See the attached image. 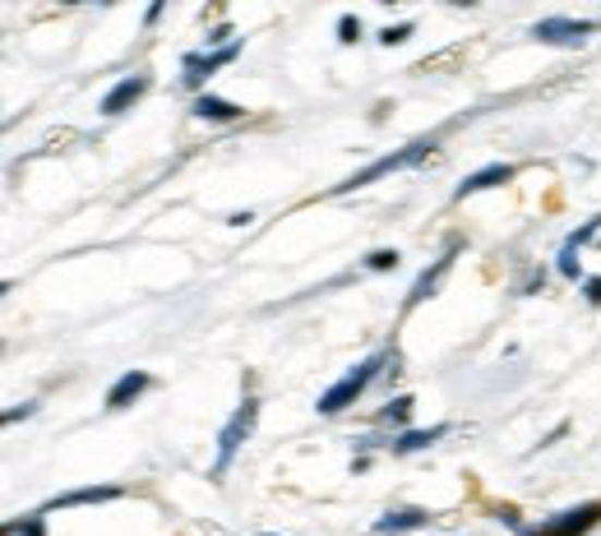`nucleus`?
Masks as SVG:
<instances>
[{
	"label": "nucleus",
	"instance_id": "nucleus-14",
	"mask_svg": "<svg viewBox=\"0 0 601 536\" xmlns=\"http://www.w3.org/2000/svg\"><path fill=\"white\" fill-rule=\"evenodd\" d=\"M245 107H237V103H227V97H213V93H200L195 97V116L200 121H237Z\"/></svg>",
	"mask_w": 601,
	"mask_h": 536
},
{
	"label": "nucleus",
	"instance_id": "nucleus-18",
	"mask_svg": "<svg viewBox=\"0 0 601 536\" xmlns=\"http://www.w3.org/2000/svg\"><path fill=\"white\" fill-rule=\"evenodd\" d=\"M357 37H361V19H357V14H342V19H338V43L352 47Z\"/></svg>",
	"mask_w": 601,
	"mask_h": 536
},
{
	"label": "nucleus",
	"instance_id": "nucleus-9",
	"mask_svg": "<svg viewBox=\"0 0 601 536\" xmlns=\"http://www.w3.org/2000/svg\"><path fill=\"white\" fill-rule=\"evenodd\" d=\"M148 370H125L121 380H116L111 389H107V412H121V407H130L134 398H144L148 393Z\"/></svg>",
	"mask_w": 601,
	"mask_h": 536
},
{
	"label": "nucleus",
	"instance_id": "nucleus-8",
	"mask_svg": "<svg viewBox=\"0 0 601 536\" xmlns=\"http://www.w3.org/2000/svg\"><path fill=\"white\" fill-rule=\"evenodd\" d=\"M454 260H458V241H449V250H444L440 260H435V269H425V273L417 277V283H412V291H407V310H417V306L425 301V296H431V291L440 287V277L454 269Z\"/></svg>",
	"mask_w": 601,
	"mask_h": 536
},
{
	"label": "nucleus",
	"instance_id": "nucleus-20",
	"mask_svg": "<svg viewBox=\"0 0 601 536\" xmlns=\"http://www.w3.org/2000/svg\"><path fill=\"white\" fill-rule=\"evenodd\" d=\"M33 412H37V403H19V407H10V412H5V426H14L19 416H33Z\"/></svg>",
	"mask_w": 601,
	"mask_h": 536
},
{
	"label": "nucleus",
	"instance_id": "nucleus-6",
	"mask_svg": "<svg viewBox=\"0 0 601 536\" xmlns=\"http://www.w3.org/2000/svg\"><path fill=\"white\" fill-rule=\"evenodd\" d=\"M237 56H241V43H231V47H223V51H208V47H204V51H190V56H185V84H190V88H200L213 70L231 65Z\"/></svg>",
	"mask_w": 601,
	"mask_h": 536
},
{
	"label": "nucleus",
	"instance_id": "nucleus-11",
	"mask_svg": "<svg viewBox=\"0 0 601 536\" xmlns=\"http://www.w3.org/2000/svg\"><path fill=\"white\" fill-rule=\"evenodd\" d=\"M504 181H514V167L509 163H491V167H481L472 176H462V186L454 190V200H468V194H481V190H495Z\"/></svg>",
	"mask_w": 601,
	"mask_h": 536
},
{
	"label": "nucleus",
	"instance_id": "nucleus-3",
	"mask_svg": "<svg viewBox=\"0 0 601 536\" xmlns=\"http://www.w3.org/2000/svg\"><path fill=\"white\" fill-rule=\"evenodd\" d=\"M255 421H260V403L245 393V403L227 416V426H223V434H218V463H213V476H223L231 463H237V453H241V444L255 434Z\"/></svg>",
	"mask_w": 601,
	"mask_h": 536
},
{
	"label": "nucleus",
	"instance_id": "nucleus-15",
	"mask_svg": "<svg viewBox=\"0 0 601 536\" xmlns=\"http://www.w3.org/2000/svg\"><path fill=\"white\" fill-rule=\"evenodd\" d=\"M412 407H417V403H412V398H407V393H398V398H394L389 407H384V412H380V421H384V426H389V421H394V426H402V421H407V416H412Z\"/></svg>",
	"mask_w": 601,
	"mask_h": 536
},
{
	"label": "nucleus",
	"instance_id": "nucleus-16",
	"mask_svg": "<svg viewBox=\"0 0 601 536\" xmlns=\"http://www.w3.org/2000/svg\"><path fill=\"white\" fill-rule=\"evenodd\" d=\"M5 532L10 536H47V519L43 513H28L24 523H5Z\"/></svg>",
	"mask_w": 601,
	"mask_h": 536
},
{
	"label": "nucleus",
	"instance_id": "nucleus-10",
	"mask_svg": "<svg viewBox=\"0 0 601 536\" xmlns=\"http://www.w3.org/2000/svg\"><path fill=\"white\" fill-rule=\"evenodd\" d=\"M421 527H431V513L425 509H389L384 519H375V536H402V532H421Z\"/></svg>",
	"mask_w": 601,
	"mask_h": 536
},
{
	"label": "nucleus",
	"instance_id": "nucleus-1",
	"mask_svg": "<svg viewBox=\"0 0 601 536\" xmlns=\"http://www.w3.org/2000/svg\"><path fill=\"white\" fill-rule=\"evenodd\" d=\"M384 361H389V352H384V347H380V352H371L361 366L347 370L334 389H324V393H320L315 412H320V416H338V412H347V407H357V398H361V393L375 384V374H380V366H384Z\"/></svg>",
	"mask_w": 601,
	"mask_h": 536
},
{
	"label": "nucleus",
	"instance_id": "nucleus-2",
	"mask_svg": "<svg viewBox=\"0 0 601 536\" xmlns=\"http://www.w3.org/2000/svg\"><path fill=\"white\" fill-rule=\"evenodd\" d=\"M431 148H435V139H412V144H407V148H398V153H384V157H375L371 167H361L357 176H347L342 186H334V194L361 190V186H375L380 176H394V171H407V167H417V163H425V157H431Z\"/></svg>",
	"mask_w": 601,
	"mask_h": 536
},
{
	"label": "nucleus",
	"instance_id": "nucleus-19",
	"mask_svg": "<svg viewBox=\"0 0 601 536\" xmlns=\"http://www.w3.org/2000/svg\"><path fill=\"white\" fill-rule=\"evenodd\" d=\"M412 28H417V24H389V28L380 33V43H384V47H398V43H407V37H412Z\"/></svg>",
	"mask_w": 601,
	"mask_h": 536
},
{
	"label": "nucleus",
	"instance_id": "nucleus-21",
	"mask_svg": "<svg viewBox=\"0 0 601 536\" xmlns=\"http://www.w3.org/2000/svg\"><path fill=\"white\" fill-rule=\"evenodd\" d=\"M584 291H588V301H592V306H601V277H588Z\"/></svg>",
	"mask_w": 601,
	"mask_h": 536
},
{
	"label": "nucleus",
	"instance_id": "nucleus-22",
	"mask_svg": "<svg viewBox=\"0 0 601 536\" xmlns=\"http://www.w3.org/2000/svg\"><path fill=\"white\" fill-rule=\"evenodd\" d=\"M264 536H274V532H264Z\"/></svg>",
	"mask_w": 601,
	"mask_h": 536
},
{
	"label": "nucleus",
	"instance_id": "nucleus-13",
	"mask_svg": "<svg viewBox=\"0 0 601 536\" xmlns=\"http://www.w3.org/2000/svg\"><path fill=\"white\" fill-rule=\"evenodd\" d=\"M444 434H449V426H431V430H402L398 440L389 444L398 458H407V453H421V449H431L435 440H444Z\"/></svg>",
	"mask_w": 601,
	"mask_h": 536
},
{
	"label": "nucleus",
	"instance_id": "nucleus-5",
	"mask_svg": "<svg viewBox=\"0 0 601 536\" xmlns=\"http://www.w3.org/2000/svg\"><path fill=\"white\" fill-rule=\"evenodd\" d=\"M601 523V500L592 504H578V509H565V513H555V519L546 523H537V527H522L528 536H584Z\"/></svg>",
	"mask_w": 601,
	"mask_h": 536
},
{
	"label": "nucleus",
	"instance_id": "nucleus-12",
	"mask_svg": "<svg viewBox=\"0 0 601 536\" xmlns=\"http://www.w3.org/2000/svg\"><path fill=\"white\" fill-rule=\"evenodd\" d=\"M107 500H121V490L116 486H84V490H65L56 495L47 509H74V504H107Z\"/></svg>",
	"mask_w": 601,
	"mask_h": 536
},
{
	"label": "nucleus",
	"instance_id": "nucleus-7",
	"mask_svg": "<svg viewBox=\"0 0 601 536\" xmlns=\"http://www.w3.org/2000/svg\"><path fill=\"white\" fill-rule=\"evenodd\" d=\"M148 84H153L148 74H125L116 88H107V97H103V116H121V111H130V107L148 93Z\"/></svg>",
	"mask_w": 601,
	"mask_h": 536
},
{
	"label": "nucleus",
	"instance_id": "nucleus-17",
	"mask_svg": "<svg viewBox=\"0 0 601 536\" xmlns=\"http://www.w3.org/2000/svg\"><path fill=\"white\" fill-rule=\"evenodd\" d=\"M365 269H371V273L398 269V250H371V254H365Z\"/></svg>",
	"mask_w": 601,
	"mask_h": 536
},
{
	"label": "nucleus",
	"instance_id": "nucleus-4",
	"mask_svg": "<svg viewBox=\"0 0 601 536\" xmlns=\"http://www.w3.org/2000/svg\"><path fill=\"white\" fill-rule=\"evenodd\" d=\"M597 28H601V19L551 14V19H537V24H532V37H537V43H551V47H584Z\"/></svg>",
	"mask_w": 601,
	"mask_h": 536
}]
</instances>
